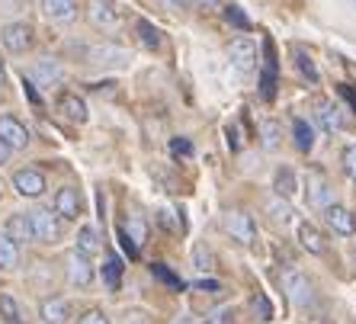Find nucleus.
Wrapping results in <instances>:
<instances>
[{"mask_svg":"<svg viewBox=\"0 0 356 324\" xmlns=\"http://www.w3.org/2000/svg\"><path fill=\"white\" fill-rule=\"evenodd\" d=\"M93 276H97V270H93L90 257H83L81 250H71V254L65 257V280H67V286H74V289H90Z\"/></svg>","mask_w":356,"mask_h":324,"instance_id":"obj_1","label":"nucleus"},{"mask_svg":"<svg viewBox=\"0 0 356 324\" xmlns=\"http://www.w3.org/2000/svg\"><path fill=\"white\" fill-rule=\"evenodd\" d=\"M225 232H228L232 241L244 244V248H254V241H257V225H254V218H250L248 212H241V209H232V212L225 216Z\"/></svg>","mask_w":356,"mask_h":324,"instance_id":"obj_2","label":"nucleus"},{"mask_svg":"<svg viewBox=\"0 0 356 324\" xmlns=\"http://www.w3.org/2000/svg\"><path fill=\"white\" fill-rule=\"evenodd\" d=\"M282 289H286V295H289V302L296 308H308L315 302V283L305 273H298V270H289L282 276Z\"/></svg>","mask_w":356,"mask_h":324,"instance_id":"obj_3","label":"nucleus"},{"mask_svg":"<svg viewBox=\"0 0 356 324\" xmlns=\"http://www.w3.org/2000/svg\"><path fill=\"white\" fill-rule=\"evenodd\" d=\"M29 218H33V232H35V241L39 244H58L61 241L65 228H61L58 216H51V209H35V212H29Z\"/></svg>","mask_w":356,"mask_h":324,"instance_id":"obj_4","label":"nucleus"},{"mask_svg":"<svg viewBox=\"0 0 356 324\" xmlns=\"http://www.w3.org/2000/svg\"><path fill=\"white\" fill-rule=\"evenodd\" d=\"M228 61L238 67L241 74L254 71V67H257V45H254V39H250V35H238V39L228 45Z\"/></svg>","mask_w":356,"mask_h":324,"instance_id":"obj_5","label":"nucleus"},{"mask_svg":"<svg viewBox=\"0 0 356 324\" xmlns=\"http://www.w3.org/2000/svg\"><path fill=\"white\" fill-rule=\"evenodd\" d=\"M0 42H3L7 51L23 55V51L33 45V29H29V23H7L0 29Z\"/></svg>","mask_w":356,"mask_h":324,"instance_id":"obj_6","label":"nucleus"},{"mask_svg":"<svg viewBox=\"0 0 356 324\" xmlns=\"http://www.w3.org/2000/svg\"><path fill=\"white\" fill-rule=\"evenodd\" d=\"M13 190H17L23 200H39L42 193L49 190V183H45V177H42L39 170L23 167V170H17V174H13Z\"/></svg>","mask_w":356,"mask_h":324,"instance_id":"obj_7","label":"nucleus"},{"mask_svg":"<svg viewBox=\"0 0 356 324\" xmlns=\"http://www.w3.org/2000/svg\"><path fill=\"white\" fill-rule=\"evenodd\" d=\"M0 142H7L13 151H19L33 142V135L17 116H0Z\"/></svg>","mask_w":356,"mask_h":324,"instance_id":"obj_8","label":"nucleus"},{"mask_svg":"<svg viewBox=\"0 0 356 324\" xmlns=\"http://www.w3.org/2000/svg\"><path fill=\"white\" fill-rule=\"evenodd\" d=\"M3 234H7L13 244H35V232H33V218L26 212H13L3 225Z\"/></svg>","mask_w":356,"mask_h":324,"instance_id":"obj_9","label":"nucleus"},{"mask_svg":"<svg viewBox=\"0 0 356 324\" xmlns=\"http://www.w3.org/2000/svg\"><path fill=\"white\" fill-rule=\"evenodd\" d=\"M87 61L99 67H122V65H129V51L119 49V45H93L87 51Z\"/></svg>","mask_w":356,"mask_h":324,"instance_id":"obj_10","label":"nucleus"},{"mask_svg":"<svg viewBox=\"0 0 356 324\" xmlns=\"http://www.w3.org/2000/svg\"><path fill=\"white\" fill-rule=\"evenodd\" d=\"M39 318H42V324H67V318H71V302L61 299V295L42 299L39 302Z\"/></svg>","mask_w":356,"mask_h":324,"instance_id":"obj_11","label":"nucleus"},{"mask_svg":"<svg viewBox=\"0 0 356 324\" xmlns=\"http://www.w3.org/2000/svg\"><path fill=\"white\" fill-rule=\"evenodd\" d=\"M324 222L331 225V232H337V234H343V238H350V234L356 232V216L350 212L347 206H327L324 209Z\"/></svg>","mask_w":356,"mask_h":324,"instance_id":"obj_12","label":"nucleus"},{"mask_svg":"<svg viewBox=\"0 0 356 324\" xmlns=\"http://www.w3.org/2000/svg\"><path fill=\"white\" fill-rule=\"evenodd\" d=\"M55 216L58 218H67V222H74L81 216V193L74 186H61L55 193Z\"/></svg>","mask_w":356,"mask_h":324,"instance_id":"obj_13","label":"nucleus"},{"mask_svg":"<svg viewBox=\"0 0 356 324\" xmlns=\"http://www.w3.org/2000/svg\"><path fill=\"white\" fill-rule=\"evenodd\" d=\"M308 206H315V209L331 206V186H327L321 170H312V174H308Z\"/></svg>","mask_w":356,"mask_h":324,"instance_id":"obj_14","label":"nucleus"},{"mask_svg":"<svg viewBox=\"0 0 356 324\" xmlns=\"http://www.w3.org/2000/svg\"><path fill=\"white\" fill-rule=\"evenodd\" d=\"M260 97L264 100L276 97V51L270 39H266V65H264V74H260Z\"/></svg>","mask_w":356,"mask_h":324,"instance_id":"obj_15","label":"nucleus"},{"mask_svg":"<svg viewBox=\"0 0 356 324\" xmlns=\"http://www.w3.org/2000/svg\"><path fill=\"white\" fill-rule=\"evenodd\" d=\"M318 125H321L327 135H334V132H340L343 129V113H340V106L337 103H331V100H321L318 103Z\"/></svg>","mask_w":356,"mask_h":324,"instance_id":"obj_16","label":"nucleus"},{"mask_svg":"<svg viewBox=\"0 0 356 324\" xmlns=\"http://www.w3.org/2000/svg\"><path fill=\"white\" fill-rule=\"evenodd\" d=\"M87 19L97 29H109V26H116V10H113L109 0H90L87 3Z\"/></svg>","mask_w":356,"mask_h":324,"instance_id":"obj_17","label":"nucleus"},{"mask_svg":"<svg viewBox=\"0 0 356 324\" xmlns=\"http://www.w3.org/2000/svg\"><path fill=\"white\" fill-rule=\"evenodd\" d=\"M42 13L51 23H71L77 17V3L74 0H42Z\"/></svg>","mask_w":356,"mask_h":324,"instance_id":"obj_18","label":"nucleus"},{"mask_svg":"<svg viewBox=\"0 0 356 324\" xmlns=\"http://www.w3.org/2000/svg\"><path fill=\"white\" fill-rule=\"evenodd\" d=\"M61 77H65V71H61V65L55 58H39L33 65V81L42 83V87H51V83H61Z\"/></svg>","mask_w":356,"mask_h":324,"instance_id":"obj_19","label":"nucleus"},{"mask_svg":"<svg viewBox=\"0 0 356 324\" xmlns=\"http://www.w3.org/2000/svg\"><path fill=\"white\" fill-rule=\"evenodd\" d=\"M298 244H302L308 254H315V257H321L324 250H327V244H324V234L318 232L312 222H298Z\"/></svg>","mask_w":356,"mask_h":324,"instance_id":"obj_20","label":"nucleus"},{"mask_svg":"<svg viewBox=\"0 0 356 324\" xmlns=\"http://www.w3.org/2000/svg\"><path fill=\"white\" fill-rule=\"evenodd\" d=\"M58 113L65 119H71V122H87V103L77 97V93H61L58 97Z\"/></svg>","mask_w":356,"mask_h":324,"instance_id":"obj_21","label":"nucleus"},{"mask_svg":"<svg viewBox=\"0 0 356 324\" xmlns=\"http://www.w3.org/2000/svg\"><path fill=\"white\" fill-rule=\"evenodd\" d=\"M273 190H276V196H280V200H292V196H296V190H298L296 170L280 167V170H276V177H273Z\"/></svg>","mask_w":356,"mask_h":324,"instance_id":"obj_22","label":"nucleus"},{"mask_svg":"<svg viewBox=\"0 0 356 324\" xmlns=\"http://www.w3.org/2000/svg\"><path fill=\"white\" fill-rule=\"evenodd\" d=\"M122 232L129 234V241L135 244V248H141L145 244V238H148V222L138 216V212H129L122 222Z\"/></svg>","mask_w":356,"mask_h":324,"instance_id":"obj_23","label":"nucleus"},{"mask_svg":"<svg viewBox=\"0 0 356 324\" xmlns=\"http://www.w3.org/2000/svg\"><path fill=\"white\" fill-rule=\"evenodd\" d=\"M74 250H81L83 257H97L99 250H103L97 228H90V225H83L81 232H77V248H74Z\"/></svg>","mask_w":356,"mask_h":324,"instance_id":"obj_24","label":"nucleus"},{"mask_svg":"<svg viewBox=\"0 0 356 324\" xmlns=\"http://www.w3.org/2000/svg\"><path fill=\"white\" fill-rule=\"evenodd\" d=\"M292 138H296V148L305 151V154L315 148V129H312L305 119H296V122H292Z\"/></svg>","mask_w":356,"mask_h":324,"instance_id":"obj_25","label":"nucleus"},{"mask_svg":"<svg viewBox=\"0 0 356 324\" xmlns=\"http://www.w3.org/2000/svg\"><path fill=\"white\" fill-rule=\"evenodd\" d=\"M103 280H106L109 292H119V286H122V260L116 254H109L106 264H103Z\"/></svg>","mask_w":356,"mask_h":324,"instance_id":"obj_26","label":"nucleus"},{"mask_svg":"<svg viewBox=\"0 0 356 324\" xmlns=\"http://www.w3.org/2000/svg\"><path fill=\"white\" fill-rule=\"evenodd\" d=\"M19 266V244H13L7 234H0V270H17Z\"/></svg>","mask_w":356,"mask_h":324,"instance_id":"obj_27","label":"nucleus"},{"mask_svg":"<svg viewBox=\"0 0 356 324\" xmlns=\"http://www.w3.org/2000/svg\"><path fill=\"white\" fill-rule=\"evenodd\" d=\"M0 318H3L7 324H26L23 311H19L17 299H13L10 292H0Z\"/></svg>","mask_w":356,"mask_h":324,"instance_id":"obj_28","label":"nucleus"},{"mask_svg":"<svg viewBox=\"0 0 356 324\" xmlns=\"http://www.w3.org/2000/svg\"><path fill=\"white\" fill-rule=\"evenodd\" d=\"M135 33H138V39H141L145 49H158L161 45V33L148 23V19H138V23H135Z\"/></svg>","mask_w":356,"mask_h":324,"instance_id":"obj_29","label":"nucleus"},{"mask_svg":"<svg viewBox=\"0 0 356 324\" xmlns=\"http://www.w3.org/2000/svg\"><path fill=\"white\" fill-rule=\"evenodd\" d=\"M260 135H264V148L266 151L280 148V122H276V119H266V122H260Z\"/></svg>","mask_w":356,"mask_h":324,"instance_id":"obj_30","label":"nucleus"},{"mask_svg":"<svg viewBox=\"0 0 356 324\" xmlns=\"http://www.w3.org/2000/svg\"><path fill=\"white\" fill-rule=\"evenodd\" d=\"M151 273L158 276V280H161V283H164V286H170V289H177V292L183 289V280L174 273V270H167L164 264H151Z\"/></svg>","mask_w":356,"mask_h":324,"instance_id":"obj_31","label":"nucleus"},{"mask_svg":"<svg viewBox=\"0 0 356 324\" xmlns=\"http://www.w3.org/2000/svg\"><path fill=\"white\" fill-rule=\"evenodd\" d=\"M250 308H254L257 321H273V305H270V299H266L264 292H257V295L250 299Z\"/></svg>","mask_w":356,"mask_h":324,"instance_id":"obj_32","label":"nucleus"},{"mask_svg":"<svg viewBox=\"0 0 356 324\" xmlns=\"http://www.w3.org/2000/svg\"><path fill=\"white\" fill-rule=\"evenodd\" d=\"M296 65H298V71L305 74V81H312V83L318 81V67H315V61H312V55H308V51H302V49L296 51Z\"/></svg>","mask_w":356,"mask_h":324,"instance_id":"obj_33","label":"nucleus"},{"mask_svg":"<svg viewBox=\"0 0 356 324\" xmlns=\"http://www.w3.org/2000/svg\"><path fill=\"white\" fill-rule=\"evenodd\" d=\"M119 324H154V315L145 311V308H125Z\"/></svg>","mask_w":356,"mask_h":324,"instance_id":"obj_34","label":"nucleus"},{"mask_svg":"<svg viewBox=\"0 0 356 324\" xmlns=\"http://www.w3.org/2000/svg\"><path fill=\"white\" fill-rule=\"evenodd\" d=\"M193 264H196L199 270H212L216 257H212V250H209L206 244H196V248H193Z\"/></svg>","mask_w":356,"mask_h":324,"instance_id":"obj_35","label":"nucleus"},{"mask_svg":"<svg viewBox=\"0 0 356 324\" xmlns=\"http://www.w3.org/2000/svg\"><path fill=\"white\" fill-rule=\"evenodd\" d=\"M340 161H343V174L356 183V145H347L343 154H340Z\"/></svg>","mask_w":356,"mask_h":324,"instance_id":"obj_36","label":"nucleus"},{"mask_svg":"<svg viewBox=\"0 0 356 324\" xmlns=\"http://www.w3.org/2000/svg\"><path fill=\"white\" fill-rule=\"evenodd\" d=\"M225 19H228L232 26H238V29H250V19L241 7H225Z\"/></svg>","mask_w":356,"mask_h":324,"instance_id":"obj_37","label":"nucleus"},{"mask_svg":"<svg viewBox=\"0 0 356 324\" xmlns=\"http://www.w3.org/2000/svg\"><path fill=\"white\" fill-rule=\"evenodd\" d=\"M77 324H109L106 311H99V308H87L81 318H77Z\"/></svg>","mask_w":356,"mask_h":324,"instance_id":"obj_38","label":"nucleus"},{"mask_svg":"<svg viewBox=\"0 0 356 324\" xmlns=\"http://www.w3.org/2000/svg\"><path fill=\"white\" fill-rule=\"evenodd\" d=\"M170 151H174L177 158H190V154H193V145L186 142V138H174V142H170Z\"/></svg>","mask_w":356,"mask_h":324,"instance_id":"obj_39","label":"nucleus"},{"mask_svg":"<svg viewBox=\"0 0 356 324\" xmlns=\"http://www.w3.org/2000/svg\"><path fill=\"white\" fill-rule=\"evenodd\" d=\"M23 90H26V97H29V103H33V106H42V97H39V90H35V83H33V81H26V83H23Z\"/></svg>","mask_w":356,"mask_h":324,"instance_id":"obj_40","label":"nucleus"},{"mask_svg":"<svg viewBox=\"0 0 356 324\" xmlns=\"http://www.w3.org/2000/svg\"><path fill=\"white\" fill-rule=\"evenodd\" d=\"M340 97L350 103V109H353V116H356V90L350 87V83H343V87H340Z\"/></svg>","mask_w":356,"mask_h":324,"instance_id":"obj_41","label":"nucleus"},{"mask_svg":"<svg viewBox=\"0 0 356 324\" xmlns=\"http://www.w3.org/2000/svg\"><path fill=\"white\" fill-rule=\"evenodd\" d=\"M199 10H206V13H212V10H218L222 7V0H193Z\"/></svg>","mask_w":356,"mask_h":324,"instance_id":"obj_42","label":"nucleus"},{"mask_svg":"<svg viewBox=\"0 0 356 324\" xmlns=\"http://www.w3.org/2000/svg\"><path fill=\"white\" fill-rule=\"evenodd\" d=\"M289 216H292L289 206H273V218H276V222L286 225V222H289Z\"/></svg>","mask_w":356,"mask_h":324,"instance_id":"obj_43","label":"nucleus"},{"mask_svg":"<svg viewBox=\"0 0 356 324\" xmlns=\"http://www.w3.org/2000/svg\"><path fill=\"white\" fill-rule=\"evenodd\" d=\"M10 158H13V148H10V145H7V142H0V167L7 164V161H10Z\"/></svg>","mask_w":356,"mask_h":324,"instance_id":"obj_44","label":"nucleus"},{"mask_svg":"<svg viewBox=\"0 0 356 324\" xmlns=\"http://www.w3.org/2000/svg\"><path fill=\"white\" fill-rule=\"evenodd\" d=\"M196 289H206V292H218V289H222V286H218V283H212V280H199V283H196Z\"/></svg>","mask_w":356,"mask_h":324,"instance_id":"obj_45","label":"nucleus"},{"mask_svg":"<svg viewBox=\"0 0 356 324\" xmlns=\"http://www.w3.org/2000/svg\"><path fill=\"white\" fill-rule=\"evenodd\" d=\"M154 3H161L164 10H180V0H154Z\"/></svg>","mask_w":356,"mask_h":324,"instance_id":"obj_46","label":"nucleus"},{"mask_svg":"<svg viewBox=\"0 0 356 324\" xmlns=\"http://www.w3.org/2000/svg\"><path fill=\"white\" fill-rule=\"evenodd\" d=\"M225 321H228V311H222V315H212V321H209V324H225Z\"/></svg>","mask_w":356,"mask_h":324,"instance_id":"obj_47","label":"nucleus"},{"mask_svg":"<svg viewBox=\"0 0 356 324\" xmlns=\"http://www.w3.org/2000/svg\"><path fill=\"white\" fill-rule=\"evenodd\" d=\"M177 324H196V321H193V318H180V321H177Z\"/></svg>","mask_w":356,"mask_h":324,"instance_id":"obj_48","label":"nucleus"},{"mask_svg":"<svg viewBox=\"0 0 356 324\" xmlns=\"http://www.w3.org/2000/svg\"><path fill=\"white\" fill-rule=\"evenodd\" d=\"M3 77H7V71H3V65H0V83H3Z\"/></svg>","mask_w":356,"mask_h":324,"instance_id":"obj_49","label":"nucleus"},{"mask_svg":"<svg viewBox=\"0 0 356 324\" xmlns=\"http://www.w3.org/2000/svg\"><path fill=\"white\" fill-rule=\"evenodd\" d=\"M353 3H356V0H353Z\"/></svg>","mask_w":356,"mask_h":324,"instance_id":"obj_50","label":"nucleus"}]
</instances>
